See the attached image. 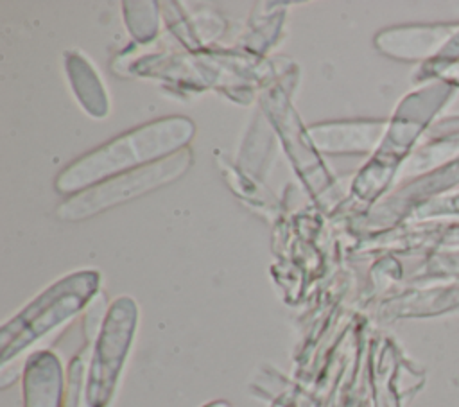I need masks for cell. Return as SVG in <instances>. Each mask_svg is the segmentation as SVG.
Segmentation results:
<instances>
[{
    "instance_id": "cell-10",
    "label": "cell",
    "mask_w": 459,
    "mask_h": 407,
    "mask_svg": "<svg viewBox=\"0 0 459 407\" xmlns=\"http://www.w3.org/2000/svg\"><path fill=\"white\" fill-rule=\"evenodd\" d=\"M452 308H459V285L407 292L393 301L389 312L393 316H432Z\"/></svg>"
},
{
    "instance_id": "cell-7",
    "label": "cell",
    "mask_w": 459,
    "mask_h": 407,
    "mask_svg": "<svg viewBox=\"0 0 459 407\" xmlns=\"http://www.w3.org/2000/svg\"><path fill=\"white\" fill-rule=\"evenodd\" d=\"M457 29L459 22L387 27L375 36V47L387 57L423 65L441 54Z\"/></svg>"
},
{
    "instance_id": "cell-4",
    "label": "cell",
    "mask_w": 459,
    "mask_h": 407,
    "mask_svg": "<svg viewBox=\"0 0 459 407\" xmlns=\"http://www.w3.org/2000/svg\"><path fill=\"white\" fill-rule=\"evenodd\" d=\"M138 308L129 296H120L106 312L104 325L90 355L86 396L90 407H108L133 344Z\"/></svg>"
},
{
    "instance_id": "cell-16",
    "label": "cell",
    "mask_w": 459,
    "mask_h": 407,
    "mask_svg": "<svg viewBox=\"0 0 459 407\" xmlns=\"http://www.w3.org/2000/svg\"><path fill=\"white\" fill-rule=\"evenodd\" d=\"M206 407H230V405L224 402H213V403H208Z\"/></svg>"
},
{
    "instance_id": "cell-11",
    "label": "cell",
    "mask_w": 459,
    "mask_h": 407,
    "mask_svg": "<svg viewBox=\"0 0 459 407\" xmlns=\"http://www.w3.org/2000/svg\"><path fill=\"white\" fill-rule=\"evenodd\" d=\"M418 280H459V249H437L425 256Z\"/></svg>"
},
{
    "instance_id": "cell-14",
    "label": "cell",
    "mask_w": 459,
    "mask_h": 407,
    "mask_svg": "<svg viewBox=\"0 0 459 407\" xmlns=\"http://www.w3.org/2000/svg\"><path fill=\"white\" fill-rule=\"evenodd\" d=\"M416 81H432L441 79L459 90V61L455 63H437V61H427L420 66V70L414 75Z\"/></svg>"
},
{
    "instance_id": "cell-15",
    "label": "cell",
    "mask_w": 459,
    "mask_h": 407,
    "mask_svg": "<svg viewBox=\"0 0 459 407\" xmlns=\"http://www.w3.org/2000/svg\"><path fill=\"white\" fill-rule=\"evenodd\" d=\"M439 249H459V221H450L441 238Z\"/></svg>"
},
{
    "instance_id": "cell-13",
    "label": "cell",
    "mask_w": 459,
    "mask_h": 407,
    "mask_svg": "<svg viewBox=\"0 0 459 407\" xmlns=\"http://www.w3.org/2000/svg\"><path fill=\"white\" fill-rule=\"evenodd\" d=\"M459 221V190L439 195L423 204L411 221Z\"/></svg>"
},
{
    "instance_id": "cell-12",
    "label": "cell",
    "mask_w": 459,
    "mask_h": 407,
    "mask_svg": "<svg viewBox=\"0 0 459 407\" xmlns=\"http://www.w3.org/2000/svg\"><path fill=\"white\" fill-rule=\"evenodd\" d=\"M88 348L81 350L68 368V384L63 407H90L86 396V380H88Z\"/></svg>"
},
{
    "instance_id": "cell-1",
    "label": "cell",
    "mask_w": 459,
    "mask_h": 407,
    "mask_svg": "<svg viewBox=\"0 0 459 407\" xmlns=\"http://www.w3.org/2000/svg\"><path fill=\"white\" fill-rule=\"evenodd\" d=\"M457 91L455 86L432 79L400 100L371 161L357 178L355 190L364 201H373L387 190L418 149V140L427 134L437 113L455 99Z\"/></svg>"
},
{
    "instance_id": "cell-8",
    "label": "cell",
    "mask_w": 459,
    "mask_h": 407,
    "mask_svg": "<svg viewBox=\"0 0 459 407\" xmlns=\"http://www.w3.org/2000/svg\"><path fill=\"white\" fill-rule=\"evenodd\" d=\"M387 122L389 120H355L317 126L310 129V136L321 151L375 152L385 134Z\"/></svg>"
},
{
    "instance_id": "cell-9",
    "label": "cell",
    "mask_w": 459,
    "mask_h": 407,
    "mask_svg": "<svg viewBox=\"0 0 459 407\" xmlns=\"http://www.w3.org/2000/svg\"><path fill=\"white\" fill-rule=\"evenodd\" d=\"M63 368L52 351H36L23 371V407H63Z\"/></svg>"
},
{
    "instance_id": "cell-3",
    "label": "cell",
    "mask_w": 459,
    "mask_h": 407,
    "mask_svg": "<svg viewBox=\"0 0 459 407\" xmlns=\"http://www.w3.org/2000/svg\"><path fill=\"white\" fill-rule=\"evenodd\" d=\"M99 283L97 271H77L38 294L0 330L2 366L88 307L97 296Z\"/></svg>"
},
{
    "instance_id": "cell-2",
    "label": "cell",
    "mask_w": 459,
    "mask_h": 407,
    "mask_svg": "<svg viewBox=\"0 0 459 407\" xmlns=\"http://www.w3.org/2000/svg\"><path fill=\"white\" fill-rule=\"evenodd\" d=\"M194 134V124L185 117H167L133 129L68 165L56 186L59 192H75L106 181L109 176L160 161L185 149Z\"/></svg>"
},
{
    "instance_id": "cell-5",
    "label": "cell",
    "mask_w": 459,
    "mask_h": 407,
    "mask_svg": "<svg viewBox=\"0 0 459 407\" xmlns=\"http://www.w3.org/2000/svg\"><path fill=\"white\" fill-rule=\"evenodd\" d=\"M190 161V151L181 149L160 161L126 170L115 178L102 181L100 185L90 186L77 197L65 201L59 206V215L70 221L90 217L113 204H120L127 199H133L140 194L151 192L165 183L174 181L188 169Z\"/></svg>"
},
{
    "instance_id": "cell-6",
    "label": "cell",
    "mask_w": 459,
    "mask_h": 407,
    "mask_svg": "<svg viewBox=\"0 0 459 407\" xmlns=\"http://www.w3.org/2000/svg\"><path fill=\"white\" fill-rule=\"evenodd\" d=\"M459 185V160L434 169L427 174L411 178L405 185L396 188L387 199H384L371 213L369 222L378 228L394 226L400 221L411 219L429 201L448 194Z\"/></svg>"
}]
</instances>
